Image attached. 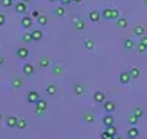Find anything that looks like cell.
<instances>
[{
	"instance_id": "6da1fadb",
	"label": "cell",
	"mask_w": 147,
	"mask_h": 139,
	"mask_svg": "<svg viewBox=\"0 0 147 139\" xmlns=\"http://www.w3.org/2000/svg\"><path fill=\"white\" fill-rule=\"evenodd\" d=\"M47 108H48V104H47V101H43V99H39L37 104H36V107H34V113L39 114V116H42V114L47 111Z\"/></svg>"
},
{
	"instance_id": "7a4b0ae2",
	"label": "cell",
	"mask_w": 147,
	"mask_h": 139,
	"mask_svg": "<svg viewBox=\"0 0 147 139\" xmlns=\"http://www.w3.org/2000/svg\"><path fill=\"white\" fill-rule=\"evenodd\" d=\"M33 23H34V20H33L31 15H23L20 19V25H22L23 30H31V28H33Z\"/></svg>"
},
{
	"instance_id": "3957f363",
	"label": "cell",
	"mask_w": 147,
	"mask_h": 139,
	"mask_svg": "<svg viewBox=\"0 0 147 139\" xmlns=\"http://www.w3.org/2000/svg\"><path fill=\"white\" fill-rule=\"evenodd\" d=\"M39 99H40V96H39V91L33 90V91H28V93H26V101H28L31 105H33V104H37Z\"/></svg>"
},
{
	"instance_id": "277c9868",
	"label": "cell",
	"mask_w": 147,
	"mask_h": 139,
	"mask_svg": "<svg viewBox=\"0 0 147 139\" xmlns=\"http://www.w3.org/2000/svg\"><path fill=\"white\" fill-rule=\"evenodd\" d=\"M118 81L121 82L122 85H127V83H130V81H133V79H132V76H130L129 71H121V73H119Z\"/></svg>"
},
{
	"instance_id": "5b68a950",
	"label": "cell",
	"mask_w": 147,
	"mask_h": 139,
	"mask_svg": "<svg viewBox=\"0 0 147 139\" xmlns=\"http://www.w3.org/2000/svg\"><path fill=\"white\" fill-rule=\"evenodd\" d=\"M93 102H96V104H104L105 102V93L104 91H94L93 93Z\"/></svg>"
},
{
	"instance_id": "8992f818",
	"label": "cell",
	"mask_w": 147,
	"mask_h": 139,
	"mask_svg": "<svg viewBox=\"0 0 147 139\" xmlns=\"http://www.w3.org/2000/svg\"><path fill=\"white\" fill-rule=\"evenodd\" d=\"M16 56H17L19 59H23V60H25L30 56V51H28V48H25V46H19V48L16 50Z\"/></svg>"
},
{
	"instance_id": "52a82bcc",
	"label": "cell",
	"mask_w": 147,
	"mask_h": 139,
	"mask_svg": "<svg viewBox=\"0 0 147 139\" xmlns=\"http://www.w3.org/2000/svg\"><path fill=\"white\" fill-rule=\"evenodd\" d=\"M14 9H16V13H17V14H25V13H26V9H28V6H26V3H25V2L19 0V2L16 3Z\"/></svg>"
},
{
	"instance_id": "ba28073f",
	"label": "cell",
	"mask_w": 147,
	"mask_h": 139,
	"mask_svg": "<svg viewBox=\"0 0 147 139\" xmlns=\"http://www.w3.org/2000/svg\"><path fill=\"white\" fill-rule=\"evenodd\" d=\"M31 34H33V40L39 42L43 39V30L42 28H36V30H31Z\"/></svg>"
},
{
	"instance_id": "9c48e42d",
	"label": "cell",
	"mask_w": 147,
	"mask_h": 139,
	"mask_svg": "<svg viewBox=\"0 0 147 139\" xmlns=\"http://www.w3.org/2000/svg\"><path fill=\"white\" fill-rule=\"evenodd\" d=\"M138 136H140V130L136 128V125H132L127 130V138L129 139H136Z\"/></svg>"
},
{
	"instance_id": "30bf717a",
	"label": "cell",
	"mask_w": 147,
	"mask_h": 139,
	"mask_svg": "<svg viewBox=\"0 0 147 139\" xmlns=\"http://www.w3.org/2000/svg\"><path fill=\"white\" fill-rule=\"evenodd\" d=\"M57 91H59V88H57L56 83H50V85H47V88H45V93L48 94V96H56Z\"/></svg>"
},
{
	"instance_id": "8fae6325",
	"label": "cell",
	"mask_w": 147,
	"mask_h": 139,
	"mask_svg": "<svg viewBox=\"0 0 147 139\" xmlns=\"http://www.w3.org/2000/svg\"><path fill=\"white\" fill-rule=\"evenodd\" d=\"M71 22L74 23V28H76L78 31H82L85 28V22L84 20H81V19H78L76 15H73V19H71Z\"/></svg>"
},
{
	"instance_id": "7c38bea8",
	"label": "cell",
	"mask_w": 147,
	"mask_h": 139,
	"mask_svg": "<svg viewBox=\"0 0 147 139\" xmlns=\"http://www.w3.org/2000/svg\"><path fill=\"white\" fill-rule=\"evenodd\" d=\"M17 119L19 118H16V116H8L6 121H5L8 128H17Z\"/></svg>"
},
{
	"instance_id": "4fadbf2b",
	"label": "cell",
	"mask_w": 147,
	"mask_h": 139,
	"mask_svg": "<svg viewBox=\"0 0 147 139\" xmlns=\"http://www.w3.org/2000/svg\"><path fill=\"white\" fill-rule=\"evenodd\" d=\"M85 91V87L82 85V83H74L73 85V94L74 96H82Z\"/></svg>"
},
{
	"instance_id": "5bb4252c",
	"label": "cell",
	"mask_w": 147,
	"mask_h": 139,
	"mask_svg": "<svg viewBox=\"0 0 147 139\" xmlns=\"http://www.w3.org/2000/svg\"><path fill=\"white\" fill-rule=\"evenodd\" d=\"M104 110H105V113H113L115 110H116V104H115L113 101H105L104 102Z\"/></svg>"
},
{
	"instance_id": "9a60e30c",
	"label": "cell",
	"mask_w": 147,
	"mask_h": 139,
	"mask_svg": "<svg viewBox=\"0 0 147 139\" xmlns=\"http://www.w3.org/2000/svg\"><path fill=\"white\" fill-rule=\"evenodd\" d=\"M22 71H23L25 76H33V74H34V66L31 65V63H23Z\"/></svg>"
},
{
	"instance_id": "2e32d148",
	"label": "cell",
	"mask_w": 147,
	"mask_h": 139,
	"mask_svg": "<svg viewBox=\"0 0 147 139\" xmlns=\"http://www.w3.org/2000/svg\"><path fill=\"white\" fill-rule=\"evenodd\" d=\"M88 19H90V22H93V23H98L99 20H101V13L99 11H90V14H88Z\"/></svg>"
},
{
	"instance_id": "e0dca14e",
	"label": "cell",
	"mask_w": 147,
	"mask_h": 139,
	"mask_svg": "<svg viewBox=\"0 0 147 139\" xmlns=\"http://www.w3.org/2000/svg\"><path fill=\"white\" fill-rule=\"evenodd\" d=\"M102 124H104V127L113 125V124H115V118H113V114H112V113L105 114V116L102 118Z\"/></svg>"
},
{
	"instance_id": "ac0fdd59",
	"label": "cell",
	"mask_w": 147,
	"mask_h": 139,
	"mask_svg": "<svg viewBox=\"0 0 147 139\" xmlns=\"http://www.w3.org/2000/svg\"><path fill=\"white\" fill-rule=\"evenodd\" d=\"M101 17L104 20H112V6H105L104 11L101 13Z\"/></svg>"
},
{
	"instance_id": "d6986e66",
	"label": "cell",
	"mask_w": 147,
	"mask_h": 139,
	"mask_svg": "<svg viewBox=\"0 0 147 139\" xmlns=\"http://www.w3.org/2000/svg\"><path fill=\"white\" fill-rule=\"evenodd\" d=\"M133 34L136 36V37H142V36H146V28L142 25H136L133 28Z\"/></svg>"
},
{
	"instance_id": "ffe728a7",
	"label": "cell",
	"mask_w": 147,
	"mask_h": 139,
	"mask_svg": "<svg viewBox=\"0 0 147 139\" xmlns=\"http://www.w3.org/2000/svg\"><path fill=\"white\" fill-rule=\"evenodd\" d=\"M11 87H13L14 90H19V88H22V87H23V81H22V79H19V77H14V79H11Z\"/></svg>"
},
{
	"instance_id": "44dd1931",
	"label": "cell",
	"mask_w": 147,
	"mask_h": 139,
	"mask_svg": "<svg viewBox=\"0 0 147 139\" xmlns=\"http://www.w3.org/2000/svg\"><path fill=\"white\" fill-rule=\"evenodd\" d=\"M65 13H67V9H65V6H63V5L54 8V15H56V17H63Z\"/></svg>"
},
{
	"instance_id": "7402d4cb",
	"label": "cell",
	"mask_w": 147,
	"mask_h": 139,
	"mask_svg": "<svg viewBox=\"0 0 147 139\" xmlns=\"http://www.w3.org/2000/svg\"><path fill=\"white\" fill-rule=\"evenodd\" d=\"M51 74H53V76H56V77L62 76V74H63V66H61V65H54L53 70H51Z\"/></svg>"
},
{
	"instance_id": "603a6c76",
	"label": "cell",
	"mask_w": 147,
	"mask_h": 139,
	"mask_svg": "<svg viewBox=\"0 0 147 139\" xmlns=\"http://www.w3.org/2000/svg\"><path fill=\"white\" fill-rule=\"evenodd\" d=\"M116 25H118V28H121V30H124V28H127V26H129V20H127L125 17H119L118 20H116Z\"/></svg>"
},
{
	"instance_id": "cb8c5ba5",
	"label": "cell",
	"mask_w": 147,
	"mask_h": 139,
	"mask_svg": "<svg viewBox=\"0 0 147 139\" xmlns=\"http://www.w3.org/2000/svg\"><path fill=\"white\" fill-rule=\"evenodd\" d=\"M22 40L25 42V43H31V42H34V40H33V34H31V31H25V33L22 34Z\"/></svg>"
},
{
	"instance_id": "d4e9b609",
	"label": "cell",
	"mask_w": 147,
	"mask_h": 139,
	"mask_svg": "<svg viewBox=\"0 0 147 139\" xmlns=\"http://www.w3.org/2000/svg\"><path fill=\"white\" fill-rule=\"evenodd\" d=\"M129 73H130V76H132V79H138L141 74V70L138 68V66H132V68L129 70Z\"/></svg>"
},
{
	"instance_id": "484cf974",
	"label": "cell",
	"mask_w": 147,
	"mask_h": 139,
	"mask_svg": "<svg viewBox=\"0 0 147 139\" xmlns=\"http://www.w3.org/2000/svg\"><path fill=\"white\" fill-rule=\"evenodd\" d=\"M50 57L48 56H43V57H40L39 59V65L42 66V68H47V66H50Z\"/></svg>"
},
{
	"instance_id": "4316f807",
	"label": "cell",
	"mask_w": 147,
	"mask_h": 139,
	"mask_svg": "<svg viewBox=\"0 0 147 139\" xmlns=\"http://www.w3.org/2000/svg\"><path fill=\"white\" fill-rule=\"evenodd\" d=\"M84 46H85L87 51H93V50H94V42H93V39H85V40H84Z\"/></svg>"
},
{
	"instance_id": "83f0119b",
	"label": "cell",
	"mask_w": 147,
	"mask_h": 139,
	"mask_svg": "<svg viewBox=\"0 0 147 139\" xmlns=\"http://www.w3.org/2000/svg\"><path fill=\"white\" fill-rule=\"evenodd\" d=\"M82 121H84L85 124H93L94 122V114L93 113H85L84 118H82Z\"/></svg>"
},
{
	"instance_id": "f1b7e54d",
	"label": "cell",
	"mask_w": 147,
	"mask_h": 139,
	"mask_svg": "<svg viewBox=\"0 0 147 139\" xmlns=\"http://www.w3.org/2000/svg\"><path fill=\"white\" fill-rule=\"evenodd\" d=\"M105 132L110 134V136H116L118 134V128H116V125H109V127H105Z\"/></svg>"
},
{
	"instance_id": "f546056e",
	"label": "cell",
	"mask_w": 147,
	"mask_h": 139,
	"mask_svg": "<svg viewBox=\"0 0 147 139\" xmlns=\"http://www.w3.org/2000/svg\"><path fill=\"white\" fill-rule=\"evenodd\" d=\"M26 125H28V122H26L25 118H19V119H17V128H19V130H25Z\"/></svg>"
},
{
	"instance_id": "4dcf8cb0",
	"label": "cell",
	"mask_w": 147,
	"mask_h": 139,
	"mask_svg": "<svg viewBox=\"0 0 147 139\" xmlns=\"http://www.w3.org/2000/svg\"><path fill=\"white\" fill-rule=\"evenodd\" d=\"M37 23H39V26H47L48 25V17H47V15H39Z\"/></svg>"
},
{
	"instance_id": "1f68e13d",
	"label": "cell",
	"mask_w": 147,
	"mask_h": 139,
	"mask_svg": "<svg viewBox=\"0 0 147 139\" xmlns=\"http://www.w3.org/2000/svg\"><path fill=\"white\" fill-rule=\"evenodd\" d=\"M135 46H136V43H135L132 39H125L124 40V48L125 50H132V48H135Z\"/></svg>"
},
{
	"instance_id": "d6a6232c",
	"label": "cell",
	"mask_w": 147,
	"mask_h": 139,
	"mask_svg": "<svg viewBox=\"0 0 147 139\" xmlns=\"http://www.w3.org/2000/svg\"><path fill=\"white\" fill-rule=\"evenodd\" d=\"M133 114H135V116H138V118H142V116H144V110H142L141 108V107H135V108H133Z\"/></svg>"
},
{
	"instance_id": "836d02e7",
	"label": "cell",
	"mask_w": 147,
	"mask_h": 139,
	"mask_svg": "<svg viewBox=\"0 0 147 139\" xmlns=\"http://www.w3.org/2000/svg\"><path fill=\"white\" fill-rule=\"evenodd\" d=\"M127 122H129L130 125H136L138 122H140V118H138V116H135V114H132L130 118H127Z\"/></svg>"
},
{
	"instance_id": "e575fe53",
	"label": "cell",
	"mask_w": 147,
	"mask_h": 139,
	"mask_svg": "<svg viewBox=\"0 0 147 139\" xmlns=\"http://www.w3.org/2000/svg\"><path fill=\"white\" fill-rule=\"evenodd\" d=\"M119 17H121V15H119V9L112 6V20H118Z\"/></svg>"
},
{
	"instance_id": "d590c367",
	"label": "cell",
	"mask_w": 147,
	"mask_h": 139,
	"mask_svg": "<svg viewBox=\"0 0 147 139\" xmlns=\"http://www.w3.org/2000/svg\"><path fill=\"white\" fill-rule=\"evenodd\" d=\"M14 0H0V5H2V8H9L13 6Z\"/></svg>"
},
{
	"instance_id": "8d00e7d4",
	"label": "cell",
	"mask_w": 147,
	"mask_h": 139,
	"mask_svg": "<svg viewBox=\"0 0 147 139\" xmlns=\"http://www.w3.org/2000/svg\"><path fill=\"white\" fill-rule=\"evenodd\" d=\"M146 50H147V46L146 45H142V43L140 42V43H136V51H138V53H146Z\"/></svg>"
},
{
	"instance_id": "74e56055",
	"label": "cell",
	"mask_w": 147,
	"mask_h": 139,
	"mask_svg": "<svg viewBox=\"0 0 147 139\" xmlns=\"http://www.w3.org/2000/svg\"><path fill=\"white\" fill-rule=\"evenodd\" d=\"M6 25V15L0 13V26H5Z\"/></svg>"
},
{
	"instance_id": "f35d334b",
	"label": "cell",
	"mask_w": 147,
	"mask_h": 139,
	"mask_svg": "<svg viewBox=\"0 0 147 139\" xmlns=\"http://www.w3.org/2000/svg\"><path fill=\"white\" fill-rule=\"evenodd\" d=\"M101 139H115V136H110L107 132H102L101 133Z\"/></svg>"
},
{
	"instance_id": "ab89813d",
	"label": "cell",
	"mask_w": 147,
	"mask_h": 139,
	"mask_svg": "<svg viewBox=\"0 0 147 139\" xmlns=\"http://www.w3.org/2000/svg\"><path fill=\"white\" fill-rule=\"evenodd\" d=\"M140 42L142 43V45L147 46V36H142V37H140Z\"/></svg>"
},
{
	"instance_id": "60d3db41",
	"label": "cell",
	"mask_w": 147,
	"mask_h": 139,
	"mask_svg": "<svg viewBox=\"0 0 147 139\" xmlns=\"http://www.w3.org/2000/svg\"><path fill=\"white\" fill-rule=\"evenodd\" d=\"M71 2H73V0H61V5H63V6H68Z\"/></svg>"
},
{
	"instance_id": "b9f144b4",
	"label": "cell",
	"mask_w": 147,
	"mask_h": 139,
	"mask_svg": "<svg viewBox=\"0 0 147 139\" xmlns=\"http://www.w3.org/2000/svg\"><path fill=\"white\" fill-rule=\"evenodd\" d=\"M39 15H40V14H39V11H33V13H31V17H33V19H37Z\"/></svg>"
},
{
	"instance_id": "7bdbcfd3",
	"label": "cell",
	"mask_w": 147,
	"mask_h": 139,
	"mask_svg": "<svg viewBox=\"0 0 147 139\" xmlns=\"http://www.w3.org/2000/svg\"><path fill=\"white\" fill-rule=\"evenodd\" d=\"M3 63H5V57H3V56H0V66H2Z\"/></svg>"
},
{
	"instance_id": "ee69618b",
	"label": "cell",
	"mask_w": 147,
	"mask_h": 139,
	"mask_svg": "<svg viewBox=\"0 0 147 139\" xmlns=\"http://www.w3.org/2000/svg\"><path fill=\"white\" fill-rule=\"evenodd\" d=\"M115 139H125V138H122V136H119V134H116V136H115Z\"/></svg>"
},
{
	"instance_id": "f6af8a7d",
	"label": "cell",
	"mask_w": 147,
	"mask_h": 139,
	"mask_svg": "<svg viewBox=\"0 0 147 139\" xmlns=\"http://www.w3.org/2000/svg\"><path fill=\"white\" fill-rule=\"evenodd\" d=\"M73 2H74V3H82L84 0H73Z\"/></svg>"
},
{
	"instance_id": "bcb514c9",
	"label": "cell",
	"mask_w": 147,
	"mask_h": 139,
	"mask_svg": "<svg viewBox=\"0 0 147 139\" xmlns=\"http://www.w3.org/2000/svg\"><path fill=\"white\" fill-rule=\"evenodd\" d=\"M2 121H3V114L0 113V122H2Z\"/></svg>"
},
{
	"instance_id": "7dc6e473",
	"label": "cell",
	"mask_w": 147,
	"mask_h": 139,
	"mask_svg": "<svg viewBox=\"0 0 147 139\" xmlns=\"http://www.w3.org/2000/svg\"><path fill=\"white\" fill-rule=\"evenodd\" d=\"M48 2H50V3H56L57 0H48Z\"/></svg>"
},
{
	"instance_id": "c3c4849f",
	"label": "cell",
	"mask_w": 147,
	"mask_h": 139,
	"mask_svg": "<svg viewBox=\"0 0 147 139\" xmlns=\"http://www.w3.org/2000/svg\"><path fill=\"white\" fill-rule=\"evenodd\" d=\"M22 2H25V3H28V2H31V0H22Z\"/></svg>"
},
{
	"instance_id": "681fc988",
	"label": "cell",
	"mask_w": 147,
	"mask_h": 139,
	"mask_svg": "<svg viewBox=\"0 0 147 139\" xmlns=\"http://www.w3.org/2000/svg\"><path fill=\"white\" fill-rule=\"evenodd\" d=\"M142 3H144V5H147V0H142Z\"/></svg>"
},
{
	"instance_id": "f907efd6",
	"label": "cell",
	"mask_w": 147,
	"mask_h": 139,
	"mask_svg": "<svg viewBox=\"0 0 147 139\" xmlns=\"http://www.w3.org/2000/svg\"><path fill=\"white\" fill-rule=\"evenodd\" d=\"M0 51H2V45H0Z\"/></svg>"
},
{
	"instance_id": "816d5d0a",
	"label": "cell",
	"mask_w": 147,
	"mask_h": 139,
	"mask_svg": "<svg viewBox=\"0 0 147 139\" xmlns=\"http://www.w3.org/2000/svg\"><path fill=\"white\" fill-rule=\"evenodd\" d=\"M14 2H19V0H14Z\"/></svg>"
}]
</instances>
